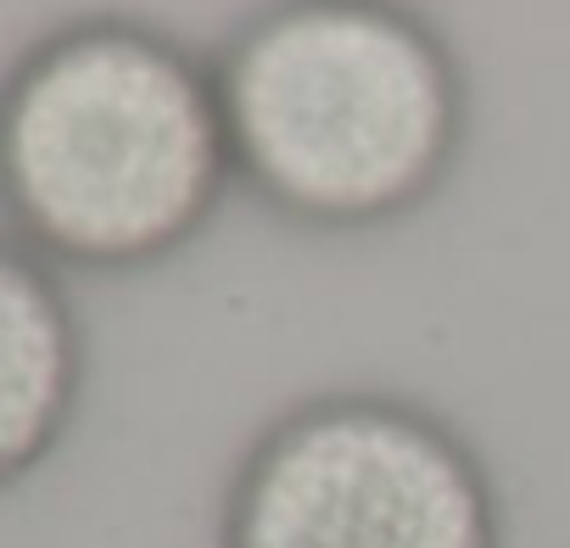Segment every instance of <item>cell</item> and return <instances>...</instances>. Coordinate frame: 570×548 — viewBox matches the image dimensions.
I'll use <instances>...</instances> for the list:
<instances>
[{"label":"cell","instance_id":"1","mask_svg":"<svg viewBox=\"0 0 570 548\" xmlns=\"http://www.w3.org/2000/svg\"><path fill=\"white\" fill-rule=\"evenodd\" d=\"M229 185L213 57L151 18H68L0 74V218L57 268H157L207 235Z\"/></svg>","mask_w":570,"mask_h":548},{"label":"cell","instance_id":"2","mask_svg":"<svg viewBox=\"0 0 570 548\" xmlns=\"http://www.w3.org/2000/svg\"><path fill=\"white\" fill-rule=\"evenodd\" d=\"M213 74L235 185L314 235L414 218L470 140V74L409 0H268Z\"/></svg>","mask_w":570,"mask_h":548},{"label":"cell","instance_id":"3","mask_svg":"<svg viewBox=\"0 0 570 548\" xmlns=\"http://www.w3.org/2000/svg\"><path fill=\"white\" fill-rule=\"evenodd\" d=\"M218 548H503V498L448 414L342 386L246 442L218 498Z\"/></svg>","mask_w":570,"mask_h":548},{"label":"cell","instance_id":"4","mask_svg":"<svg viewBox=\"0 0 570 548\" xmlns=\"http://www.w3.org/2000/svg\"><path fill=\"white\" fill-rule=\"evenodd\" d=\"M90 381V336L62 268L0 229V492L68 442Z\"/></svg>","mask_w":570,"mask_h":548}]
</instances>
